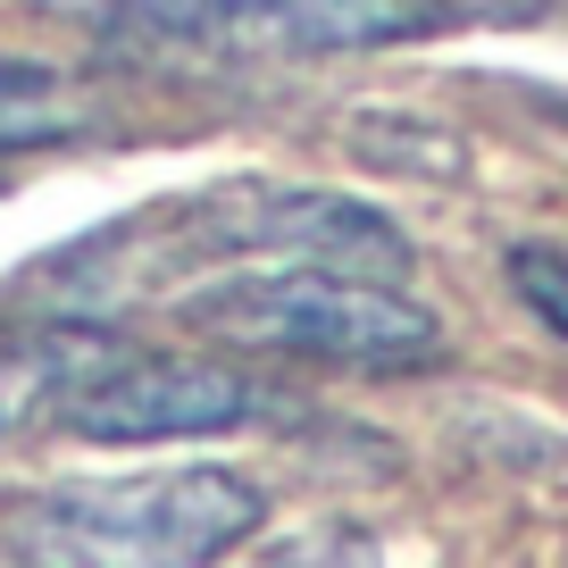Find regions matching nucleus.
Segmentation results:
<instances>
[{"instance_id":"obj_1","label":"nucleus","mask_w":568,"mask_h":568,"mask_svg":"<svg viewBox=\"0 0 568 568\" xmlns=\"http://www.w3.org/2000/svg\"><path fill=\"white\" fill-rule=\"evenodd\" d=\"M251 267H335V276L393 284L409 267V234L376 201L326 193V184L217 176L59 251L42 267V293H51V318L109 326L134 302L193 293V284H217V276H251Z\"/></svg>"},{"instance_id":"obj_2","label":"nucleus","mask_w":568,"mask_h":568,"mask_svg":"<svg viewBox=\"0 0 568 568\" xmlns=\"http://www.w3.org/2000/svg\"><path fill=\"white\" fill-rule=\"evenodd\" d=\"M260 518L267 494L226 460L0 485V568H217Z\"/></svg>"},{"instance_id":"obj_3","label":"nucleus","mask_w":568,"mask_h":568,"mask_svg":"<svg viewBox=\"0 0 568 568\" xmlns=\"http://www.w3.org/2000/svg\"><path fill=\"white\" fill-rule=\"evenodd\" d=\"M176 318L234 352H276V359H318V368L359 376H409L444 359V318L409 302L402 284L335 276V267H251L176 293Z\"/></svg>"},{"instance_id":"obj_4","label":"nucleus","mask_w":568,"mask_h":568,"mask_svg":"<svg viewBox=\"0 0 568 568\" xmlns=\"http://www.w3.org/2000/svg\"><path fill=\"white\" fill-rule=\"evenodd\" d=\"M92 34L118 51H210V59H318L385 51V42L444 34L452 9H368V0H284V9H84Z\"/></svg>"},{"instance_id":"obj_5","label":"nucleus","mask_w":568,"mask_h":568,"mask_svg":"<svg viewBox=\"0 0 568 568\" xmlns=\"http://www.w3.org/2000/svg\"><path fill=\"white\" fill-rule=\"evenodd\" d=\"M251 418H267V393L234 359L125 352L59 409V435H75V444H193V435H234Z\"/></svg>"},{"instance_id":"obj_6","label":"nucleus","mask_w":568,"mask_h":568,"mask_svg":"<svg viewBox=\"0 0 568 568\" xmlns=\"http://www.w3.org/2000/svg\"><path fill=\"white\" fill-rule=\"evenodd\" d=\"M134 343L118 326H84V318H51V310H26V318L0 326V444L26 435V426H59V409L109 376Z\"/></svg>"},{"instance_id":"obj_7","label":"nucleus","mask_w":568,"mask_h":568,"mask_svg":"<svg viewBox=\"0 0 568 568\" xmlns=\"http://www.w3.org/2000/svg\"><path fill=\"white\" fill-rule=\"evenodd\" d=\"M101 125V101L75 84L68 68L42 59H0V151H42V142H75Z\"/></svg>"},{"instance_id":"obj_8","label":"nucleus","mask_w":568,"mask_h":568,"mask_svg":"<svg viewBox=\"0 0 568 568\" xmlns=\"http://www.w3.org/2000/svg\"><path fill=\"white\" fill-rule=\"evenodd\" d=\"M510 293L535 310V318L551 326V335L568 343V251H551V243H518L510 251Z\"/></svg>"},{"instance_id":"obj_9","label":"nucleus","mask_w":568,"mask_h":568,"mask_svg":"<svg viewBox=\"0 0 568 568\" xmlns=\"http://www.w3.org/2000/svg\"><path fill=\"white\" fill-rule=\"evenodd\" d=\"M251 568H376V535L368 527H310Z\"/></svg>"}]
</instances>
